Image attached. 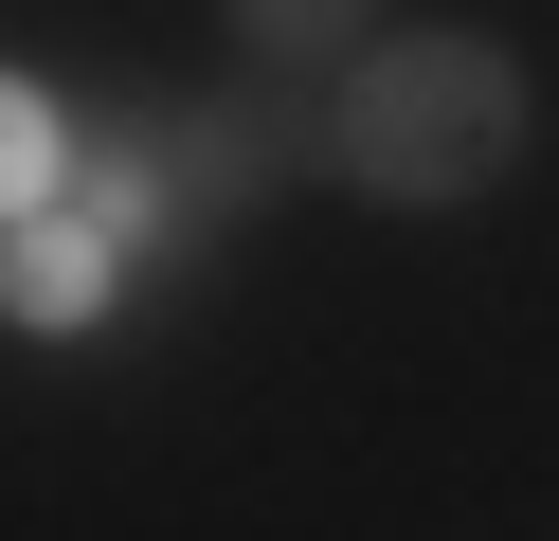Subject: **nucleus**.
I'll return each instance as SVG.
<instances>
[{"label": "nucleus", "instance_id": "7ed1b4c3", "mask_svg": "<svg viewBox=\"0 0 559 541\" xmlns=\"http://www.w3.org/2000/svg\"><path fill=\"white\" fill-rule=\"evenodd\" d=\"M163 144H181V163H163V199H181V235H217V216L253 199L271 163H289V108H253V91H217V108H163Z\"/></svg>", "mask_w": 559, "mask_h": 541}, {"label": "nucleus", "instance_id": "39448f33", "mask_svg": "<svg viewBox=\"0 0 559 541\" xmlns=\"http://www.w3.org/2000/svg\"><path fill=\"white\" fill-rule=\"evenodd\" d=\"M55 180H73V108H55L37 72H0V216H37Z\"/></svg>", "mask_w": 559, "mask_h": 541}, {"label": "nucleus", "instance_id": "f03ea898", "mask_svg": "<svg viewBox=\"0 0 559 541\" xmlns=\"http://www.w3.org/2000/svg\"><path fill=\"white\" fill-rule=\"evenodd\" d=\"M109 289H127V235H109V216H73V199L0 216V325H19V343H73Z\"/></svg>", "mask_w": 559, "mask_h": 541}, {"label": "nucleus", "instance_id": "20e7f679", "mask_svg": "<svg viewBox=\"0 0 559 541\" xmlns=\"http://www.w3.org/2000/svg\"><path fill=\"white\" fill-rule=\"evenodd\" d=\"M235 36H253V72H343L379 36V0H235Z\"/></svg>", "mask_w": 559, "mask_h": 541}, {"label": "nucleus", "instance_id": "f257e3e1", "mask_svg": "<svg viewBox=\"0 0 559 541\" xmlns=\"http://www.w3.org/2000/svg\"><path fill=\"white\" fill-rule=\"evenodd\" d=\"M523 144H542V108H523V55H506V36L415 19V36H361V55H343L325 163L361 180L379 216H451V199H487Z\"/></svg>", "mask_w": 559, "mask_h": 541}]
</instances>
